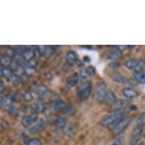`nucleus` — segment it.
Segmentation results:
<instances>
[{"label": "nucleus", "mask_w": 145, "mask_h": 145, "mask_svg": "<svg viewBox=\"0 0 145 145\" xmlns=\"http://www.w3.org/2000/svg\"><path fill=\"white\" fill-rule=\"evenodd\" d=\"M33 53H34V59L37 60H38L39 59H40V57L41 56V53H42V52H41L40 50L38 47H37L35 50H34V51H33Z\"/></svg>", "instance_id": "obj_37"}, {"label": "nucleus", "mask_w": 145, "mask_h": 145, "mask_svg": "<svg viewBox=\"0 0 145 145\" xmlns=\"http://www.w3.org/2000/svg\"><path fill=\"white\" fill-rule=\"evenodd\" d=\"M55 125L58 128L62 129V128H65L66 126V121H65V119L62 118V117H59L56 120Z\"/></svg>", "instance_id": "obj_26"}, {"label": "nucleus", "mask_w": 145, "mask_h": 145, "mask_svg": "<svg viewBox=\"0 0 145 145\" xmlns=\"http://www.w3.org/2000/svg\"><path fill=\"white\" fill-rule=\"evenodd\" d=\"M34 110L37 112H43L45 110V103L43 100H39L34 105Z\"/></svg>", "instance_id": "obj_20"}, {"label": "nucleus", "mask_w": 145, "mask_h": 145, "mask_svg": "<svg viewBox=\"0 0 145 145\" xmlns=\"http://www.w3.org/2000/svg\"><path fill=\"white\" fill-rule=\"evenodd\" d=\"M68 105L65 103L64 100H56L54 102V104H53V107H54V110L56 111H57L58 112H60V113H62L64 112L65 110L66 109V107Z\"/></svg>", "instance_id": "obj_10"}, {"label": "nucleus", "mask_w": 145, "mask_h": 145, "mask_svg": "<svg viewBox=\"0 0 145 145\" xmlns=\"http://www.w3.org/2000/svg\"><path fill=\"white\" fill-rule=\"evenodd\" d=\"M9 99L12 100V102H18V101H19V95L17 93L12 92V93L10 94Z\"/></svg>", "instance_id": "obj_36"}, {"label": "nucleus", "mask_w": 145, "mask_h": 145, "mask_svg": "<svg viewBox=\"0 0 145 145\" xmlns=\"http://www.w3.org/2000/svg\"><path fill=\"white\" fill-rule=\"evenodd\" d=\"M129 105V102L127 100H118L114 104H112L111 106L112 110H114L115 111H118V110H122L124 108H125L127 106Z\"/></svg>", "instance_id": "obj_12"}, {"label": "nucleus", "mask_w": 145, "mask_h": 145, "mask_svg": "<svg viewBox=\"0 0 145 145\" xmlns=\"http://www.w3.org/2000/svg\"><path fill=\"white\" fill-rule=\"evenodd\" d=\"M1 63L3 65H4V67L9 66L12 63V58L5 55H3L1 56Z\"/></svg>", "instance_id": "obj_23"}, {"label": "nucleus", "mask_w": 145, "mask_h": 145, "mask_svg": "<svg viewBox=\"0 0 145 145\" xmlns=\"http://www.w3.org/2000/svg\"><path fill=\"white\" fill-rule=\"evenodd\" d=\"M37 93L40 95L42 99L48 97L50 96V94H51V92L50 91V90L44 85L37 86Z\"/></svg>", "instance_id": "obj_13"}, {"label": "nucleus", "mask_w": 145, "mask_h": 145, "mask_svg": "<svg viewBox=\"0 0 145 145\" xmlns=\"http://www.w3.org/2000/svg\"><path fill=\"white\" fill-rule=\"evenodd\" d=\"M1 104L3 106L5 109L6 110H9V108L12 106V100H10L9 98L8 97H3L2 96L1 97Z\"/></svg>", "instance_id": "obj_21"}, {"label": "nucleus", "mask_w": 145, "mask_h": 145, "mask_svg": "<svg viewBox=\"0 0 145 145\" xmlns=\"http://www.w3.org/2000/svg\"><path fill=\"white\" fill-rule=\"evenodd\" d=\"M144 73H145V72H144Z\"/></svg>", "instance_id": "obj_41"}, {"label": "nucleus", "mask_w": 145, "mask_h": 145, "mask_svg": "<svg viewBox=\"0 0 145 145\" xmlns=\"http://www.w3.org/2000/svg\"><path fill=\"white\" fill-rule=\"evenodd\" d=\"M92 89L91 81L87 79L81 78L78 84V96L81 100H87L90 95Z\"/></svg>", "instance_id": "obj_2"}, {"label": "nucleus", "mask_w": 145, "mask_h": 145, "mask_svg": "<svg viewBox=\"0 0 145 145\" xmlns=\"http://www.w3.org/2000/svg\"><path fill=\"white\" fill-rule=\"evenodd\" d=\"M143 131H144V125L142 123L138 124L135 126V128L132 131L130 138V145H137L139 139L142 135Z\"/></svg>", "instance_id": "obj_3"}, {"label": "nucleus", "mask_w": 145, "mask_h": 145, "mask_svg": "<svg viewBox=\"0 0 145 145\" xmlns=\"http://www.w3.org/2000/svg\"><path fill=\"white\" fill-rule=\"evenodd\" d=\"M74 113H75V109H74V107L71 106V105H68L66 109L65 110V111L62 112V114L66 115V116H71V115H74Z\"/></svg>", "instance_id": "obj_29"}, {"label": "nucleus", "mask_w": 145, "mask_h": 145, "mask_svg": "<svg viewBox=\"0 0 145 145\" xmlns=\"http://www.w3.org/2000/svg\"><path fill=\"white\" fill-rule=\"evenodd\" d=\"M24 73L27 74V76H31L36 73V69L35 67L31 66L29 65L26 64V65L24 66Z\"/></svg>", "instance_id": "obj_24"}, {"label": "nucleus", "mask_w": 145, "mask_h": 145, "mask_svg": "<svg viewBox=\"0 0 145 145\" xmlns=\"http://www.w3.org/2000/svg\"><path fill=\"white\" fill-rule=\"evenodd\" d=\"M13 71L8 67H2L1 69V76L5 78H10L13 74Z\"/></svg>", "instance_id": "obj_19"}, {"label": "nucleus", "mask_w": 145, "mask_h": 145, "mask_svg": "<svg viewBox=\"0 0 145 145\" xmlns=\"http://www.w3.org/2000/svg\"><path fill=\"white\" fill-rule=\"evenodd\" d=\"M79 78H80V75L78 73H74V74H71V76H69L67 78L66 83H65L66 88L68 89H70V88L76 86L77 84H78Z\"/></svg>", "instance_id": "obj_8"}, {"label": "nucleus", "mask_w": 145, "mask_h": 145, "mask_svg": "<svg viewBox=\"0 0 145 145\" xmlns=\"http://www.w3.org/2000/svg\"><path fill=\"white\" fill-rule=\"evenodd\" d=\"M52 53H53V49H52L51 46H46V47L43 49V55L46 59H49V58L52 55Z\"/></svg>", "instance_id": "obj_25"}, {"label": "nucleus", "mask_w": 145, "mask_h": 145, "mask_svg": "<svg viewBox=\"0 0 145 145\" xmlns=\"http://www.w3.org/2000/svg\"><path fill=\"white\" fill-rule=\"evenodd\" d=\"M115 82L119 84H128L129 82V79L126 76L123 75H117L113 78Z\"/></svg>", "instance_id": "obj_22"}, {"label": "nucleus", "mask_w": 145, "mask_h": 145, "mask_svg": "<svg viewBox=\"0 0 145 145\" xmlns=\"http://www.w3.org/2000/svg\"><path fill=\"white\" fill-rule=\"evenodd\" d=\"M112 145H121V144H119V143L117 142V141H116V142L113 143Z\"/></svg>", "instance_id": "obj_40"}, {"label": "nucleus", "mask_w": 145, "mask_h": 145, "mask_svg": "<svg viewBox=\"0 0 145 145\" xmlns=\"http://www.w3.org/2000/svg\"><path fill=\"white\" fill-rule=\"evenodd\" d=\"M45 129V125L43 121H39L37 124H35L34 125L32 126L31 128H30L29 131L32 134H37L40 133Z\"/></svg>", "instance_id": "obj_11"}, {"label": "nucleus", "mask_w": 145, "mask_h": 145, "mask_svg": "<svg viewBox=\"0 0 145 145\" xmlns=\"http://www.w3.org/2000/svg\"><path fill=\"white\" fill-rule=\"evenodd\" d=\"M131 118H130V117H125V118H124V119H122L116 127H115L114 129H113V130H112L113 134L116 135H120L121 133H122V132L128 128V126L129 125V124L131 123Z\"/></svg>", "instance_id": "obj_5"}, {"label": "nucleus", "mask_w": 145, "mask_h": 145, "mask_svg": "<svg viewBox=\"0 0 145 145\" xmlns=\"http://www.w3.org/2000/svg\"><path fill=\"white\" fill-rule=\"evenodd\" d=\"M136 61L133 59H130L127 60L125 63V66L129 70H135V68L136 65Z\"/></svg>", "instance_id": "obj_27"}, {"label": "nucleus", "mask_w": 145, "mask_h": 145, "mask_svg": "<svg viewBox=\"0 0 145 145\" xmlns=\"http://www.w3.org/2000/svg\"><path fill=\"white\" fill-rule=\"evenodd\" d=\"M27 145H42V142L37 138H32L29 139V140L27 142Z\"/></svg>", "instance_id": "obj_34"}, {"label": "nucleus", "mask_w": 145, "mask_h": 145, "mask_svg": "<svg viewBox=\"0 0 145 145\" xmlns=\"http://www.w3.org/2000/svg\"><path fill=\"white\" fill-rule=\"evenodd\" d=\"M3 80H1V90H3Z\"/></svg>", "instance_id": "obj_39"}, {"label": "nucleus", "mask_w": 145, "mask_h": 145, "mask_svg": "<svg viewBox=\"0 0 145 145\" xmlns=\"http://www.w3.org/2000/svg\"><path fill=\"white\" fill-rule=\"evenodd\" d=\"M123 95L128 99H135L139 96V93L132 88H125L122 91Z\"/></svg>", "instance_id": "obj_9"}, {"label": "nucleus", "mask_w": 145, "mask_h": 145, "mask_svg": "<svg viewBox=\"0 0 145 145\" xmlns=\"http://www.w3.org/2000/svg\"><path fill=\"white\" fill-rule=\"evenodd\" d=\"M125 111L124 110H118L115 111L110 115H108L104 119H102L101 121V125L103 127H107L110 130H113L115 127L120 122V121L125 118Z\"/></svg>", "instance_id": "obj_1"}, {"label": "nucleus", "mask_w": 145, "mask_h": 145, "mask_svg": "<svg viewBox=\"0 0 145 145\" xmlns=\"http://www.w3.org/2000/svg\"><path fill=\"white\" fill-rule=\"evenodd\" d=\"M94 74H95V69H94V68L92 66H89L81 71V74H80V78H81L87 79V78L92 77Z\"/></svg>", "instance_id": "obj_14"}, {"label": "nucleus", "mask_w": 145, "mask_h": 145, "mask_svg": "<svg viewBox=\"0 0 145 145\" xmlns=\"http://www.w3.org/2000/svg\"><path fill=\"white\" fill-rule=\"evenodd\" d=\"M144 64L145 62L143 60H138V62H136L135 71H142V70L144 69Z\"/></svg>", "instance_id": "obj_31"}, {"label": "nucleus", "mask_w": 145, "mask_h": 145, "mask_svg": "<svg viewBox=\"0 0 145 145\" xmlns=\"http://www.w3.org/2000/svg\"><path fill=\"white\" fill-rule=\"evenodd\" d=\"M133 76L137 82L140 84H145V73H144L143 71H135Z\"/></svg>", "instance_id": "obj_18"}, {"label": "nucleus", "mask_w": 145, "mask_h": 145, "mask_svg": "<svg viewBox=\"0 0 145 145\" xmlns=\"http://www.w3.org/2000/svg\"><path fill=\"white\" fill-rule=\"evenodd\" d=\"M105 101H106L108 104H110L111 106H112V104H114L117 101V97L116 96V93H115L112 90H108Z\"/></svg>", "instance_id": "obj_16"}, {"label": "nucleus", "mask_w": 145, "mask_h": 145, "mask_svg": "<svg viewBox=\"0 0 145 145\" xmlns=\"http://www.w3.org/2000/svg\"><path fill=\"white\" fill-rule=\"evenodd\" d=\"M22 56L24 57V60H26L27 62L31 61V60L33 59H34V53L32 50H31L28 48H25L23 50V51L22 52Z\"/></svg>", "instance_id": "obj_17"}, {"label": "nucleus", "mask_w": 145, "mask_h": 145, "mask_svg": "<svg viewBox=\"0 0 145 145\" xmlns=\"http://www.w3.org/2000/svg\"><path fill=\"white\" fill-rule=\"evenodd\" d=\"M121 56H122V52H121V50H119V49H114V50H112V51H110L108 53L107 58L109 59H111L113 61V60H116L117 59L121 58Z\"/></svg>", "instance_id": "obj_15"}, {"label": "nucleus", "mask_w": 145, "mask_h": 145, "mask_svg": "<svg viewBox=\"0 0 145 145\" xmlns=\"http://www.w3.org/2000/svg\"><path fill=\"white\" fill-rule=\"evenodd\" d=\"M120 66H121V62L117 60H113L108 64V67L110 69H118Z\"/></svg>", "instance_id": "obj_33"}, {"label": "nucleus", "mask_w": 145, "mask_h": 145, "mask_svg": "<svg viewBox=\"0 0 145 145\" xmlns=\"http://www.w3.org/2000/svg\"><path fill=\"white\" fill-rule=\"evenodd\" d=\"M37 119H38V114L37 112L29 115V116L27 115V116L22 117V125L24 128H28L29 126L32 125L33 124L35 123L36 121H37Z\"/></svg>", "instance_id": "obj_6"}, {"label": "nucleus", "mask_w": 145, "mask_h": 145, "mask_svg": "<svg viewBox=\"0 0 145 145\" xmlns=\"http://www.w3.org/2000/svg\"><path fill=\"white\" fill-rule=\"evenodd\" d=\"M14 62L18 63V65L22 64L23 61L24 60V57H23V56H22V52H18V51H17L15 52L14 53Z\"/></svg>", "instance_id": "obj_28"}, {"label": "nucleus", "mask_w": 145, "mask_h": 145, "mask_svg": "<svg viewBox=\"0 0 145 145\" xmlns=\"http://www.w3.org/2000/svg\"><path fill=\"white\" fill-rule=\"evenodd\" d=\"M84 60L85 62H90V57H88V56H84Z\"/></svg>", "instance_id": "obj_38"}, {"label": "nucleus", "mask_w": 145, "mask_h": 145, "mask_svg": "<svg viewBox=\"0 0 145 145\" xmlns=\"http://www.w3.org/2000/svg\"><path fill=\"white\" fill-rule=\"evenodd\" d=\"M65 59H66L67 63L71 66H73L74 65L78 64V62H79L78 56L77 55V53L74 51H72V50L67 52Z\"/></svg>", "instance_id": "obj_7"}, {"label": "nucleus", "mask_w": 145, "mask_h": 145, "mask_svg": "<svg viewBox=\"0 0 145 145\" xmlns=\"http://www.w3.org/2000/svg\"><path fill=\"white\" fill-rule=\"evenodd\" d=\"M107 92L108 90H107L106 84L105 82H100V84H98L96 88V97L99 102L105 101Z\"/></svg>", "instance_id": "obj_4"}, {"label": "nucleus", "mask_w": 145, "mask_h": 145, "mask_svg": "<svg viewBox=\"0 0 145 145\" xmlns=\"http://www.w3.org/2000/svg\"><path fill=\"white\" fill-rule=\"evenodd\" d=\"M9 112L13 116H18V113H19V110H18V108L17 106H15L14 105L12 104V106L10 107L9 110H8Z\"/></svg>", "instance_id": "obj_35"}, {"label": "nucleus", "mask_w": 145, "mask_h": 145, "mask_svg": "<svg viewBox=\"0 0 145 145\" xmlns=\"http://www.w3.org/2000/svg\"><path fill=\"white\" fill-rule=\"evenodd\" d=\"M10 81H12V83L13 84L14 86H17L21 83L22 80H21V78H20L18 75H17V74H15L14 73H13L12 77L10 78Z\"/></svg>", "instance_id": "obj_30"}, {"label": "nucleus", "mask_w": 145, "mask_h": 145, "mask_svg": "<svg viewBox=\"0 0 145 145\" xmlns=\"http://www.w3.org/2000/svg\"><path fill=\"white\" fill-rule=\"evenodd\" d=\"M33 97L32 93L30 91H26L25 93L23 94V100L25 101V102H31V100H33Z\"/></svg>", "instance_id": "obj_32"}]
</instances>
